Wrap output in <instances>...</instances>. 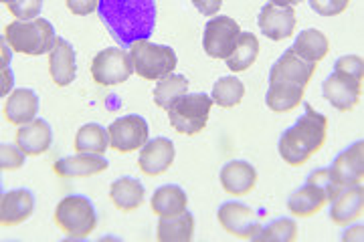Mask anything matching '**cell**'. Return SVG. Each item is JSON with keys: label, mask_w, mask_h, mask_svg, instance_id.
Listing matches in <instances>:
<instances>
[{"label": "cell", "mask_w": 364, "mask_h": 242, "mask_svg": "<svg viewBox=\"0 0 364 242\" xmlns=\"http://www.w3.org/2000/svg\"><path fill=\"white\" fill-rule=\"evenodd\" d=\"M97 13L119 45L150 38L156 28V0H100Z\"/></svg>", "instance_id": "obj_1"}, {"label": "cell", "mask_w": 364, "mask_h": 242, "mask_svg": "<svg viewBox=\"0 0 364 242\" xmlns=\"http://www.w3.org/2000/svg\"><path fill=\"white\" fill-rule=\"evenodd\" d=\"M326 136H328V117L312 109V105H306L304 115H299L298 121L282 133L277 150L289 166H301L314 153L322 150Z\"/></svg>", "instance_id": "obj_2"}, {"label": "cell", "mask_w": 364, "mask_h": 242, "mask_svg": "<svg viewBox=\"0 0 364 242\" xmlns=\"http://www.w3.org/2000/svg\"><path fill=\"white\" fill-rule=\"evenodd\" d=\"M2 38L16 53L25 55H45L55 47V28L47 18H31V21H14L6 25Z\"/></svg>", "instance_id": "obj_3"}, {"label": "cell", "mask_w": 364, "mask_h": 242, "mask_svg": "<svg viewBox=\"0 0 364 242\" xmlns=\"http://www.w3.org/2000/svg\"><path fill=\"white\" fill-rule=\"evenodd\" d=\"M55 224L69 238H85L97 226L95 206L81 194L65 196L55 208Z\"/></svg>", "instance_id": "obj_4"}, {"label": "cell", "mask_w": 364, "mask_h": 242, "mask_svg": "<svg viewBox=\"0 0 364 242\" xmlns=\"http://www.w3.org/2000/svg\"><path fill=\"white\" fill-rule=\"evenodd\" d=\"M130 49L134 73H138L144 79H150V81H158L162 77L170 75L178 63L174 49H170L166 45L150 43L148 38L132 43Z\"/></svg>", "instance_id": "obj_5"}, {"label": "cell", "mask_w": 364, "mask_h": 242, "mask_svg": "<svg viewBox=\"0 0 364 242\" xmlns=\"http://www.w3.org/2000/svg\"><path fill=\"white\" fill-rule=\"evenodd\" d=\"M210 107H213V99L207 93H193V95L186 93L168 109L170 126L178 133L195 136L207 126Z\"/></svg>", "instance_id": "obj_6"}, {"label": "cell", "mask_w": 364, "mask_h": 242, "mask_svg": "<svg viewBox=\"0 0 364 242\" xmlns=\"http://www.w3.org/2000/svg\"><path fill=\"white\" fill-rule=\"evenodd\" d=\"M132 73H134V63H132V55L126 49L109 47L93 57L91 77L100 85L107 87V85L124 83L130 79Z\"/></svg>", "instance_id": "obj_7"}, {"label": "cell", "mask_w": 364, "mask_h": 242, "mask_svg": "<svg viewBox=\"0 0 364 242\" xmlns=\"http://www.w3.org/2000/svg\"><path fill=\"white\" fill-rule=\"evenodd\" d=\"M107 136H109V145L116 152H136L148 141L150 128L142 115H124V117H117L107 128Z\"/></svg>", "instance_id": "obj_8"}, {"label": "cell", "mask_w": 364, "mask_h": 242, "mask_svg": "<svg viewBox=\"0 0 364 242\" xmlns=\"http://www.w3.org/2000/svg\"><path fill=\"white\" fill-rule=\"evenodd\" d=\"M322 93H324L326 99L330 101V105L336 107L338 111H350L360 99L363 79L350 75L346 71L334 69V73L322 81Z\"/></svg>", "instance_id": "obj_9"}, {"label": "cell", "mask_w": 364, "mask_h": 242, "mask_svg": "<svg viewBox=\"0 0 364 242\" xmlns=\"http://www.w3.org/2000/svg\"><path fill=\"white\" fill-rule=\"evenodd\" d=\"M241 35V28L231 16H213L205 26L203 47L213 59H227L235 49V43Z\"/></svg>", "instance_id": "obj_10"}, {"label": "cell", "mask_w": 364, "mask_h": 242, "mask_svg": "<svg viewBox=\"0 0 364 242\" xmlns=\"http://www.w3.org/2000/svg\"><path fill=\"white\" fill-rule=\"evenodd\" d=\"M261 216H265V210L255 212L253 208H249L243 202H237V200H229L219 206V210H217V218H219L223 229L237 238H249V241L259 226Z\"/></svg>", "instance_id": "obj_11"}, {"label": "cell", "mask_w": 364, "mask_h": 242, "mask_svg": "<svg viewBox=\"0 0 364 242\" xmlns=\"http://www.w3.org/2000/svg\"><path fill=\"white\" fill-rule=\"evenodd\" d=\"M330 176L340 188L363 184L364 176V141H354L350 148L340 152L328 167Z\"/></svg>", "instance_id": "obj_12"}, {"label": "cell", "mask_w": 364, "mask_h": 242, "mask_svg": "<svg viewBox=\"0 0 364 242\" xmlns=\"http://www.w3.org/2000/svg\"><path fill=\"white\" fill-rule=\"evenodd\" d=\"M314 73H316V63L306 61V59L298 57L291 49H287L273 63L272 71H269V83H291V85H299L306 89V85L310 83Z\"/></svg>", "instance_id": "obj_13"}, {"label": "cell", "mask_w": 364, "mask_h": 242, "mask_svg": "<svg viewBox=\"0 0 364 242\" xmlns=\"http://www.w3.org/2000/svg\"><path fill=\"white\" fill-rule=\"evenodd\" d=\"M296 23L298 18L294 13V6H279L273 2H267L261 9L259 18H257L261 33L272 40H284L291 37L296 31Z\"/></svg>", "instance_id": "obj_14"}, {"label": "cell", "mask_w": 364, "mask_h": 242, "mask_svg": "<svg viewBox=\"0 0 364 242\" xmlns=\"http://www.w3.org/2000/svg\"><path fill=\"white\" fill-rule=\"evenodd\" d=\"M174 162V143L168 138H154L148 140L140 148L138 164L146 176H160L164 174Z\"/></svg>", "instance_id": "obj_15"}, {"label": "cell", "mask_w": 364, "mask_h": 242, "mask_svg": "<svg viewBox=\"0 0 364 242\" xmlns=\"http://www.w3.org/2000/svg\"><path fill=\"white\" fill-rule=\"evenodd\" d=\"M107 166L109 162L102 153H77V155L57 160L53 170L61 178H87V176L102 174L104 170H107Z\"/></svg>", "instance_id": "obj_16"}, {"label": "cell", "mask_w": 364, "mask_h": 242, "mask_svg": "<svg viewBox=\"0 0 364 242\" xmlns=\"http://www.w3.org/2000/svg\"><path fill=\"white\" fill-rule=\"evenodd\" d=\"M35 210V196L26 188H16L2 194L0 200V222L2 226H16L31 218Z\"/></svg>", "instance_id": "obj_17"}, {"label": "cell", "mask_w": 364, "mask_h": 242, "mask_svg": "<svg viewBox=\"0 0 364 242\" xmlns=\"http://www.w3.org/2000/svg\"><path fill=\"white\" fill-rule=\"evenodd\" d=\"M364 208V188L363 184L342 188L336 198L330 202V220L340 226H348L363 214Z\"/></svg>", "instance_id": "obj_18"}, {"label": "cell", "mask_w": 364, "mask_h": 242, "mask_svg": "<svg viewBox=\"0 0 364 242\" xmlns=\"http://www.w3.org/2000/svg\"><path fill=\"white\" fill-rule=\"evenodd\" d=\"M49 73L59 87H67L75 81V75H77L75 49L65 38L57 37L55 47L49 53Z\"/></svg>", "instance_id": "obj_19"}, {"label": "cell", "mask_w": 364, "mask_h": 242, "mask_svg": "<svg viewBox=\"0 0 364 242\" xmlns=\"http://www.w3.org/2000/svg\"><path fill=\"white\" fill-rule=\"evenodd\" d=\"M328 202H330L328 192L322 186L306 180V184L287 198V210L296 216L308 218L318 214Z\"/></svg>", "instance_id": "obj_20"}, {"label": "cell", "mask_w": 364, "mask_h": 242, "mask_svg": "<svg viewBox=\"0 0 364 242\" xmlns=\"http://www.w3.org/2000/svg\"><path fill=\"white\" fill-rule=\"evenodd\" d=\"M53 143V129L45 119H33L31 123L21 126L16 131V145L26 155H39L45 153Z\"/></svg>", "instance_id": "obj_21"}, {"label": "cell", "mask_w": 364, "mask_h": 242, "mask_svg": "<svg viewBox=\"0 0 364 242\" xmlns=\"http://www.w3.org/2000/svg\"><path fill=\"white\" fill-rule=\"evenodd\" d=\"M257 172L245 160H233L221 170V184L225 190L235 196H243L255 188Z\"/></svg>", "instance_id": "obj_22"}, {"label": "cell", "mask_w": 364, "mask_h": 242, "mask_svg": "<svg viewBox=\"0 0 364 242\" xmlns=\"http://www.w3.org/2000/svg\"><path fill=\"white\" fill-rule=\"evenodd\" d=\"M39 114V95L33 89H16L4 105V115L14 126H26Z\"/></svg>", "instance_id": "obj_23"}, {"label": "cell", "mask_w": 364, "mask_h": 242, "mask_svg": "<svg viewBox=\"0 0 364 242\" xmlns=\"http://www.w3.org/2000/svg\"><path fill=\"white\" fill-rule=\"evenodd\" d=\"M109 198L112 202L117 206V210H124V212H132L136 208H140L144 204V198H146V190H144L142 182L138 178H130V176H124V178H117L112 188H109Z\"/></svg>", "instance_id": "obj_24"}, {"label": "cell", "mask_w": 364, "mask_h": 242, "mask_svg": "<svg viewBox=\"0 0 364 242\" xmlns=\"http://www.w3.org/2000/svg\"><path fill=\"white\" fill-rule=\"evenodd\" d=\"M188 204V198H186V192L182 190L181 186L176 184H166V186H160L156 192L152 194V200L150 206L154 210V214L162 218L176 216L186 210Z\"/></svg>", "instance_id": "obj_25"}, {"label": "cell", "mask_w": 364, "mask_h": 242, "mask_svg": "<svg viewBox=\"0 0 364 242\" xmlns=\"http://www.w3.org/2000/svg\"><path fill=\"white\" fill-rule=\"evenodd\" d=\"M195 232V216L184 210L181 214L158 220V241L160 242H188Z\"/></svg>", "instance_id": "obj_26"}, {"label": "cell", "mask_w": 364, "mask_h": 242, "mask_svg": "<svg viewBox=\"0 0 364 242\" xmlns=\"http://www.w3.org/2000/svg\"><path fill=\"white\" fill-rule=\"evenodd\" d=\"M291 51L296 53L298 57H301V59H306V61L318 63L330 51V43H328V37L322 31L306 28V31H301L296 37V43H294Z\"/></svg>", "instance_id": "obj_27"}, {"label": "cell", "mask_w": 364, "mask_h": 242, "mask_svg": "<svg viewBox=\"0 0 364 242\" xmlns=\"http://www.w3.org/2000/svg\"><path fill=\"white\" fill-rule=\"evenodd\" d=\"M259 55V40L253 33H241L237 43H235L233 53L225 59L227 67L235 71V73H241V71H247L251 65L255 63Z\"/></svg>", "instance_id": "obj_28"}, {"label": "cell", "mask_w": 364, "mask_h": 242, "mask_svg": "<svg viewBox=\"0 0 364 242\" xmlns=\"http://www.w3.org/2000/svg\"><path fill=\"white\" fill-rule=\"evenodd\" d=\"M304 97V87L291 83H269V89L265 93V103L272 111L284 114L294 109Z\"/></svg>", "instance_id": "obj_29"}, {"label": "cell", "mask_w": 364, "mask_h": 242, "mask_svg": "<svg viewBox=\"0 0 364 242\" xmlns=\"http://www.w3.org/2000/svg\"><path fill=\"white\" fill-rule=\"evenodd\" d=\"M186 91H188V79L184 75L170 73V75L158 79V85L154 87V101L158 107L168 111L182 95H186Z\"/></svg>", "instance_id": "obj_30"}, {"label": "cell", "mask_w": 364, "mask_h": 242, "mask_svg": "<svg viewBox=\"0 0 364 242\" xmlns=\"http://www.w3.org/2000/svg\"><path fill=\"white\" fill-rule=\"evenodd\" d=\"M109 148V136L107 129H104L100 123H85L79 128L75 136V150L77 153H102Z\"/></svg>", "instance_id": "obj_31"}, {"label": "cell", "mask_w": 364, "mask_h": 242, "mask_svg": "<svg viewBox=\"0 0 364 242\" xmlns=\"http://www.w3.org/2000/svg\"><path fill=\"white\" fill-rule=\"evenodd\" d=\"M298 236V224L291 218H275L265 226H257L251 241L263 242H291Z\"/></svg>", "instance_id": "obj_32"}, {"label": "cell", "mask_w": 364, "mask_h": 242, "mask_svg": "<svg viewBox=\"0 0 364 242\" xmlns=\"http://www.w3.org/2000/svg\"><path fill=\"white\" fill-rule=\"evenodd\" d=\"M243 95H245V85L237 77H221L213 85L210 99L219 107H235L241 103Z\"/></svg>", "instance_id": "obj_33"}, {"label": "cell", "mask_w": 364, "mask_h": 242, "mask_svg": "<svg viewBox=\"0 0 364 242\" xmlns=\"http://www.w3.org/2000/svg\"><path fill=\"white\" fill-rule=\"evenodd\" d=\"M6 6L13 16H16V21H31L37 18L43 11V0H13Z\"/></svg>", "instance_id": "obj_34"}, {"label": "cell", "mask_w": 364, "mask_h": 242, "mask_svg": "<svg viewBox=\"0 0 364 242\" xmlns=\"http://www.w3.org/2000/svg\"><path fill=\"white\" fill-rule=\"evenodd\" d=\"M26 153L14 145V143H2L0 145V167L2 170H16L25 166Z\"/></svg>", "instance_id": "obj_35"}, {"label": "cell", "mask_w": 364, "mask_h": 242, "mask_svg": "<svg viewBox=\"0 0 364 242\" xmlns=\"http://www.w3.org/2000/svg\"><path fill=\"white\" fill-rule=\"evenodd\" d=\"M308 2L314 13H318L320 16H336L348 9L350 0H308Z\"/></svg>", "instance_id": "obj_36"}, {"label": "cell", "mask_w": 364, "mask_h": 242, "mask_svg": "<svg viewBox=\"0 0 364 242\" xmlns=\"http://www.w3.org/2000/svg\"><path fill=\"white\" fill-rule=\"evenodd\" d=\"M334 69H340V71H346V73H350L354 77H364V61L363 57H358V55H344V57H340L336 59V63H334Z\"/></svg>", "instance_id": "obj_37"}, {"label": "cell", "mask_w": 364, "mask_h": 242, "mask_svg": "<svg viewBox=\"0 0 364 242\" xmlns=\"http://www.w3.org/2000/svg\"><path fill=\"white\" fill-rule=\"evenodd\" d=\"M69 11L77 16H87V14L95 13L100 6V0H65Z\"/></svg>", "instance_id": "obj_38"}, {"label": "cell", "mask_w": 364, "mask_h": 242, "mask_svg": "<svg viewBox=\"0 0 364 242\" xmlns=\"http://www.w3.org/2000/svg\"><path fill=\"white\" fill-rule=\"evenodd\" d=\"M191 2L195 9H198V13L205 16H215L223 6V0H191Z\"/></svg>", "instance_id": "obj_39"}, {"label": "cell", "mask_w": 364, "mask_h": 242, "mask_svg": "<svg viewBox=\"0 0 364 242\" xmlns=\"http://www.w3.org/2000/svg\"><path fill=\"white\" fill-rule=\"evenodd\" d=\"M13 73L9 65H2V85H0V95H9V91L13 89Z\"/></svg>", "instance_id": "obj_40"}, {"label": "cell", "mask_w": 364, "mask_h": 242, "mask_svg": "<svg viewBox=\"0 0 364 242\" xmlns=\"http://www.w3.org/2000/svg\"><path fill=\"white\" fill-rule=\"evenodd\" d=\"M348 238L363 241V226H354V230H352V232H346V234H344V241H348Z\"/></svg>", "instance_id": "obj_41"}, {"label": "cell", "mask_w": 364, "mask_h": 242, "mask_svg": "<svg viewBox=\"0 0 364 242\" xmlns=\"http://www.w3.org/2000/svg\"><path fill=\"white\" fill-rule=\"evenodd\" d=\"M273 4H279V6H298L299 2H304V0H269Z\"/></svg>", "instance_id": "obj_42"}, {"label": "cell", "mask_w": 364, "mask_h": 242, "mask_svg": "<svg viewBox=\"0 0 364 242\" xmlns=\"http://www.w3.org/2000/svg\"><path fill=\"white\" fill-rule=\"evenodd\" d=\"M0 2H2V4H11L13 0H0Z\"/></svg>", "instance_id": "obj_43"}]
</instances>
